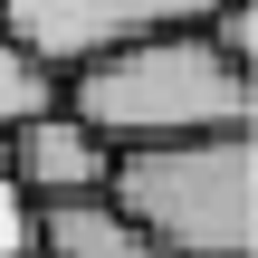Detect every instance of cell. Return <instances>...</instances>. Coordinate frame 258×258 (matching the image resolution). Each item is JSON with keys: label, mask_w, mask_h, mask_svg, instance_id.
Instances as JSON below:
<instances>
[{"label": "cell", "mask_w": 258, "mask_h": 258, "mask_svg": "<svg viewBox=\"0 0 258 258\" xmlns=\"http://www.w3.org/2000/svg\"><path fill=\"white\" fill-rule=\"evenodd\" d=\"M57 105L124 153V144L258 124V67L220 57V38L191 19V29H144V38H115V48L77 57L57 77Z\"/></svg>", "instance_id": "1"}, {"label": "cell", "mask_w": 258, "mask_h": 258, "mask_svg": "<svg viewBox=\"0 0 258 258\" xmlns=\"http://www.w3.org/2000/svg\"><path fill=\"white\" fill-rule=\"evenodd\" d=\"M48 105H57V67L0 29V134H10V124H29V115H48Z\"/></svg>", "instance_id": "6"}, {"label": "cell", "mask_w": 258, "mask_h": 258, "mask_svg": "<svg viewBox=\"0 0 258 258\" xmlns=\"http://www.w3.org/2000/svg\"><path fill=\"white\" fill-rule=\"evenodd\" d=\"M105 201L163 258H258V134L220 124L172 144H124Z\"/></svg>", "instance_id": "2"}, {"label": "cell", "mask_w": 258, "mask_h": 258, "mask_svg": "<svg viewBox=\"0 0 258 258\" xmlns=\"http://www.w3.org/2000/svg\"><path fill=\"white\" fill-rule=\"evenodd\" d=\"M29 258H163L105 191L77 201H29Z\"/></svg>", "instance_id": "5"}, {"label": "cell", "mask_w": 258, "mask_h": 258, "mask_svg": "<svg viewBox=\"0 0 258 258\" xmlns=\"http://www.w3.org/2000/svg\"><path fill=\"white\" fill-rule=\"evenodd\" d=\"M211 10H220V0H0V29L67 77L77 57H96V48H115V38L191 29V19H211Z\"/></svg>", "instance_id": "3"}, {"label": "cell", "mask_w": 258, "mask_h": 258, "mask_svg": "<svg viewBox=\"0 0 258 258\" xmlns=\"http://www.w3.org/2000/svg\"><path fill=\"white\" fill-rule=\"evenodd\" d=\"M19 258H29V249H19Z\"/></svg>", "instance_id": "7"}, {"label": "cell", "mask_w": 258, "mask_h": 258, "mask_svg": "<svg viewBox=\"0 0 258 258\" xmlns=\"http://www.w3.org/2000/svg\"><path fill=\"white\" fill-rule=\"evenodd\" d=\"M105 172H115V144H105V134H86L67 105H48V115H29V124H10V134H0V182H10V201H19V211H29V201L105 191Z\"/></svg>", "instance_id": "4"}]
</instances>
